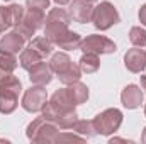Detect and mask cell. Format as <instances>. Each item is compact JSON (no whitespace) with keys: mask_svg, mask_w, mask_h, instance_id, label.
Masks as SVG:
<instances>
[{"mask_svg":"<svg viewBox=\"0 0 146 144\" xmlns=\"http://www.w3.org/2000/svg\"><path fill=\"white\" fill-rule=\"evenodd\" d=\"M21 92H22V83L17 76L9 75L0 81V114L9 115L17 108Z\"/></svg>","mask_w":146,"mask_h":144,"instance_id":"cell-1","label":"cell"},{"mask_svg":"<svg viewBox=\"0 0 146 144\" xmlns=\"http://www.w3.org/2000/svg\"><path fill=\"white\" fill-rule=\"evenodd\" d=\"M58 134L60 127L54 122L46 120L42 115L36 117L26 129V136L33 143H56Z\"/></svg>","mask_w":146,"mask_h":144,"instance_id":"cell-2","label":"cell"},{"mask_svg":"<svg viewBox=\"0 0 146 144\" xmlns=\"http://www.w3.org/2000/svg\"><path fill=\"white\" fill-rule=\"evenodd\" d=\"M70 22H72V17L65 9H60V5L56 9H51L46 15V20H44V27H42L44 36L51 42H54L65 31H68Z\"/></svg>","mask_w":146,"mask_h":144,"instance_id":"cell-3","label":"cell"},{"mask_svg":"<svg viewBox=\"0 0 146 144\" xmlns=\"http://www.w3.org/2000/svg\"><path fill=\"white\" fill-rule=\"evenodd\" d=\"M44 20H46V14L42 9L37 7H26L24 17L22 20L15 26V31L24 37L26 41L33 39V36L36 34L37 29L44 27Z\"/></svg>","mask_w":146,"mask_h":144,"instance_id":"cell-4","label":"cell"},{"mask_svg":"<svg viewBox=\"0 0 146 144\" xmlns=\"http://www.w3.org/2000/svg\"><path fill=\"white\" fill-rule=\"evenodd\" d=\"M122 117L124 115H122V112L119 108H106L100 114H97L92 119V122H94V127H95L97 134L110 136V134L117 132V129L121 127Z\"/></svg>","mask_w":146,"mask_h":144,"instance_id":"cell-5","label":"cell"},{"mask_svg":"<svg viewBox=\"0 0 146 144\" xmlns=\"http://www.w3.org/2000/svg\"><path fill=\"white\" fill-rule=\"evenodd\" d=\"M92 22H94L95 29H99V31H107L112 26H115V24L121 22V15H119L117 9H115L110 2L104 0V2H100L97 7H94Z\"/></svg>","mask_w":146,"mask_h":144,"instance_id":"cell-6","label":"cell"},{"mask_svg":"<svg viewBox=\"0 0 146 144\" xmlns=\"http://www.w3.org/2000/svg\"><path fill=\"white\" fill-rule=\"evenodd\" d=\"M78 49L82 53H94V54L100 56V54H112V53H115L117 46L109 37L100 36V34H90L85 39H82Z\"/></svg>","mask_w":146,"mask_h":144,"instance_id":"cell-7","label":"cell"},{"mask_svg":"<svg viewBox=\"0 0 146 144\" xmlns=\"http://www.w3.org/2000/svg\"><path fill=\"white\" fill-rule=\"evenodd\" d=\"M48 102V92L44 87L41 85H33L31 88H27L22 95V102L21 105L26 112L36 114V112H42V108Z\"/></svg>","mask_w":146,"mask_h":144,"instance_id":"cell-8","label":"cell"},{"mask_svg":"<svg viewBox=\"0 0 146 144\" xmlns=\"http://www.w3.org/2000/svg\"><path fill=\"white\" fill-rule=\"evenodd\" d=\"M72 20L78 24H87L92 22V14H94V5L87 0H72L70 2V10H68Z\"/></svg>","mask_w":146,"mask_h":144,"instance_id":"cell-9","label":"cell"},{"mask_svg":"<svg viewBox=\"0 0 146 144\" xmlns=\"http://www.w3.org/2000/svg\"><path fill=\"white\" fill-rule=\"evenodd\" d=\"M124 65L131 73H141L146 68V51L141 48H133L127 49V53L124 54Z\"/></svg>","mask_w":146,"mask_h":144,"instance_id":"cell-10","label":"cell"},{"mask_svg":"<svg viewBox=\"0 0 146 144\" xmlns=\"http://www.w3.org/2000/svg\"><path fill=\"white\" fill-rule=\"evenodd\" d=\"M143 98H145V93H143L141 87L139 85H133V83L124 87V90L121 93V104L126 108H129V110L141 107Z\"/></svg>","mask_w":146,"mask_h":144,"instance_id":"cell-11","label":"cell"},{"mask_svg":"<svg viewBox=\"0 0 146 144\" xmlns=\"http://www.w3.org/2000/svg\"><path fill=\"white\" fill-rule=\"evenodd\" d=\"M53 70L49 68V63H44V61H39L37 65H34L31 70H29V81L33 85H41V87H46L51 83L53 80Z\"/></svg>","mask_w":146,"mask_h":144,"instance_id":"cell-12","label":"cell"},{"mask_svg":"<svg viewBox=\"0 0 146 144\" xmlns=\"http://www.w3.org/2000/svg\"><path fill=\"white\" fill-rule=\"evenodd\" d=\"M24 44H26V39L21 36L15 29L0 37V51L10 53V54H17L19 51H22Z\"/></svg>","mask_w":146,"mask_h":144,"instance_id":"cell-13","label":"cell"},{"mask_svg":"<svg viewBox=\"0 0 146 144\" xmlns=\"http://www.w3.org/2000/svg\"><path fill=\"white\" fill-rule=\"evenodd\" d=\"M66 92H68V97H70V100L73 102L75 107L85 104V102L88 100V95H90L88 87H87L85 83H82L80 80L75 81V83H72V85H66Z\"/></svg>","mask_w":146,"mask_h":144,"instance_id":"cell-14","label":"cell"},{"mask_svg":"<svg viewBox=\"0 0 146 144\" xmlns=\"http://www.w3.org/2000/svg\"><path fill=\"white\" fill-rule=\"evenodd\" d=\"M80 42H82V36L68 29V31H65L61 36L58 37L53 44H54V46H58L60 49L73 51V49H78V48H80Z\"/></svg>","mask_w":146,"mask_h":144,"instance_id":"cell-15","label":"cell"},{"mask_svg":"<svg viewBox=\"0 0 146 144\" xmlns=\"http://www.w3.org/2000/svg\"><path fill=\"white\" fill-rule=\"evenodd\" d=\"M72 58L66 54V53H61V51H58V53H54V54H51V59H49V68L53 70L54 75H61V73H65L68 68H70V65H72Z\"/></svg>","mask_w":146,"mask_h":144,"instance_id":"cell-16","label":"cell"},{"mask_svg":"<svg viewBox=\"0 0 146 144\" xmlns=\"http://www.w3.org/2000/svg\"><path fill=\"white\" fill-rule=\"evenodd\" d=\"M17 66H19V61H17L15 54L0 51V81L3 78H7L9 75H12Z\"/></svg>","mask_w":146,"mask_h":144,"instance_id":"cell-17","label":"cell"},{"mask_svg":"<svg viewBox=\"0 0 146 144\" xmlns=\"http://www.w3.org/2000/svg\"><path fill=\"white\" fill-rule=\"evenodd\" d=\"M78 66L82 73H87V75H92L100 68V59H99V54H94V53H83V56L80 58L78 61Z\"/></svg>","mask_w":146,"mask_h":144,"instance_id":"cell-18","label":"cell"},{"mask_svg":"<svg viewBox=\"0 0 146 144\" xmlns=\"http://www.w3.org/2000/svg\"><path fill=\"white\" fill-rule=\"evenodd\" d=\"M39 61H42V56L37 53L36 49H33L31 46L21 51V58H19V63H21V66H22L24 70H27V71H29V70H31L34 65H37Z\"/></svg>","mask_w":146,"mask_h":144,"instance_id":"cell-19","label":"cell"},{"mask_svg":"<svg viewBox=\"0 0 146 144\" xmlns=\"http://www.w3.org/2000/svg\"><path fill=\"white\" fill-rule=\"evenodd\" d=\"M33 49H36L37 53L42 56V59L44 58H48V56H51L53 54V49H54V44L48 39L46 36H37L34 37L33 41H31V44H29Z\"/></svg>","mask_w":146,"mask_h":144,"instance_id":"cell-20","label":"cell"},{"mask_svg":"<svg viewBox=\"0 0 146 144\" xmlns=\"http://www.w3.org/2000/svg\"><path fill=\"white\" fill-rule=\"evenodd\" d=\"M72 131L76 132V134H80V136L85 137V139H92V137L97 136V131H95L92 120H80V119H78L76 124L72 127Z\"/></svg>","mask_w":146,"mask_h":144,"instance_id":"cell-21","label":"cell"},{"mask_svg":"<svg viewBox=\"0 0 146 144\" xmlns=\"http://www.w3.org/2000/svg\"><path fill=\"white\" fill-rule=\"evenodd\" d=\"M76 120H78V114H76V110H75V108H70V110L63 112V114L56 119L54 124H56L60 129L66 131V129H72L73 126L76 124Z\"/></svg>","mask_w":146,"mask_h":144,"instance_id":"cell-22","label":"cell"},{"mask_svg":"<svg viewBox=\"0 0 146 144\" xmlns=\"http://www.w3.org/2000/svg\"><path fill=\"white\" fill-rule=\"evenodd\" d=\"M80 76H82V70H80L78 63H72L70 68H68L65 73H61L58 78H60V81L66 87V85H72V83H75V81H78Z\"/></svg>","mask_w":146,"mask_h":144,"instance_id":"cell-23","label":"cell"},{"mask_svg":"<svg viewBox=\"0 0 146 144\" xmlns=\"http://www.w3.org/2000/svg\"><path fill=\"white\" fill-rule=\"evenodd\" d=\"M129 41L136 48H146V31L143 27H139V26L131 27V31H129Z\"/></svg>","mask_w":146,"mask_h":144,"instance_id":"cell-24","label":"cell"},{"mask_svg":"<svg viewBox=\"0 0 146 144\" xmlns=\"http://www.w3.org/2000/svg\"><path fill=\"white\" fill-rule=\"evenodd\" d=\"M12 26H14V20H12V14H10V7L0 5V34H3Z\"/></svg>","mask_w":146,"mask_h":144,"instance_id":"cell-25","label":"cell"},{"mask_svg":"<svg viewBox=\"0 0 146 144\" xmlns=\"http://www.w3.org/2000/svg\"><path fill=\"white\" fill-rule=\"evenodd\" d=\"M60 141H85V137H82L76 132H60L56 137V143H60Z\"/></svg>","mask_w":146,"mask_h":144,"instance_id":"cell-26","label":"cell"},{"mask_svg":"<svg viewBox=\"0 0 146 144\" xmlns=\"http://www.w3.org/2000/svg\"><path fill=\"white\" fill-rule=\"evenodd\" d=\"M26 5L27 7H37V9L46 10L49 7V0H26Z\"/></svg>","mask_w":146,"mask_h":144,"instance_id":"cell-27","label":"cell"},{"mask_svg":"<svg viewBox=\"0 0 146 144\" xmlns=\"http://www.w3.org/2000/svg\"><path fill=\"white\" fill-rule=\"evenodd\" d=\"M138 17H139L141 26H145V27H146V3L141 5V9H139V12H138Z\"/></svg>","mask_w":146,"mask_h":144,"instance_id":"cell-28","label":"cell"},{"mask_svg":"<svg viewBox=\"0 0 146 144\" xmlns=\"http://www.w3.org/2000/svg\"><path fill=\"white\" fill-rule=\"evenodd\" d=\"M109 143L110 144H114V143H127V144H133V141H127V139H122V137H110Z\"/></svg>","mask_w":146,"mask_h":144,"instance_id":"cell-29","label":"cell"},{"mask_svg":"<svg viewBox=\"0 0 146 144\" xmlns=\"http://www.w3.org/2000/svg\"><path fill=\"white\" fill-rule=\"evenodd\" d=\"M139 80H141V88L146 92V75H141V76H139Z\"/></svg>","mask_w":146,"mask_h":144,"instance_id":"cell-30","label":"cell"},{"mask_svg":"<svg viewBox=\"0 0 146 144\" xmlns=\"http://www.w3.org/2000/svg\"><path fill=\"white\" fill-rule=\"evenodd\" d=\"M56 5H66V3H70L72 0H53Z\"/></svg>","mask_w":146,"mask_h":144,"instance_id":"cell-31","label":"cell"},{"mask_svg":"<svg viewBox=\"0 0 146 144\" xmlns=\"http://www.w3.org/2000/svg\"><path fill=\"white\" fill-rule=\"evenodd\" d=\"M141 143L146 144V127L143 129V134H141Z\"/></svg>","mask_w":146,"mask_h":144,"instance_id":"cell-32","label":"cell"},{"mask_svg":"<svg viewBox=\"0 0 146 144\" xmlns=\"http://www.w3.org/2000/svg\"><path fill=\"white\" fill-rule=\"evenodd\" d=\"M87 2H90V3H95V2H99V0H87Z\"/></svg>","mask_w":146,"mask_h":144,"instance_id":"cell-33","label":"cell"},{"mask_svg":"<svg viewBox=\"0 0 146 144\" xmlns=\"http://www.w3.org/2000/svg\"><path fill=\"white\" fill-rule=\"evenodd\" d=\"M145 117H146V104H145Z\"/></svg>","mask_w":146,"mask_h":144,"instance_id":"cell-34","label":"cell"},{"mask_svg":"<svg viewBox=\"0 0 146 144\" xmlns=\"http://www.w3.org/2000/svg\"><path fill=\"white\" fill-rule=\"evenodd\" d=\"M5 2H10V0H5Z\"/></svg>","mask_w":146,"mask_h":144,"instance_id":"cell-35","label":"cell"},{"mask_svg":"<svg viewBox=\"0 0 146 144\" xmlns=\"http://www.w3.org/2000/svg\"><path fill=\"white\" fill-rule=\"evenodd\" d=\"M0 36H2V34H0Z\"/></svg>","mask_w":146,"mask_h":144,"instance_id":"cell-36","label":"cell"}]
</instances>
